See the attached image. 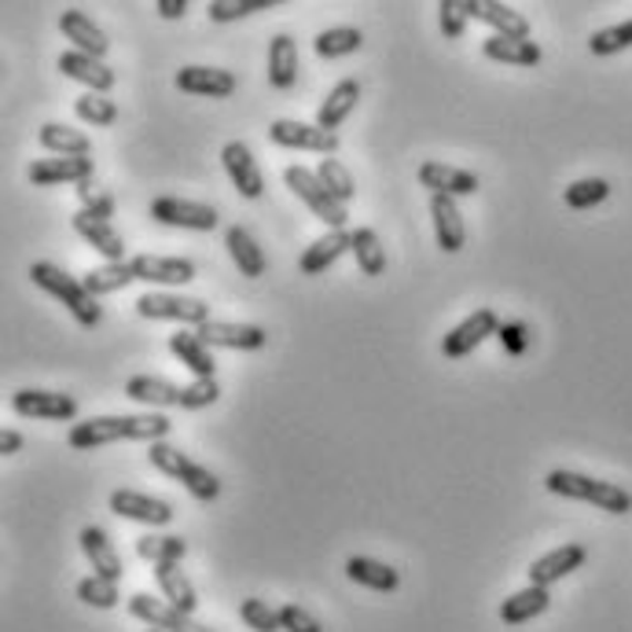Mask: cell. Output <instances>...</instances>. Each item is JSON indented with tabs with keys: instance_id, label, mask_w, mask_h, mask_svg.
<instances>
[{
	"instance_id": "1",
	"label": "cell",
	"mask_w": 632,
	"mask_h": 632,
	"mask_svg": "<svg viewBox=\"0 0 632 632\" xmlns=\"http://www.w3.org/2000/svg\"><path fill=\"white\" fill-rule=\"evenodd\" d=\"M169 431H174V423L163 412H133V416H92L74 423L66 442H71V449L92 453L114 442H166Z\"/></svg>"
},
{
	"instance_id": "2",
	"label": "cell",
	"mask_w": 632,
	"mask_h": 632,
	"mask_svg": "<svg viewBox=\"0 0 632 632\" xmlns=\"http://www.w3.org/2000/svg\"><path fill=\"white\" fill-rule=\"evenodd\" d=\"M30 280L38 283L44 294H52L55 302H63L66 313H71L82 328H96L103 320V305L85 291V283L77 280V276L66 272V269L52 266V261H33Z\"/></svg>"
},
{
	"instance_id": "3",
	"label": "cell",
	"mask_w": 632,
	"mask_h": 632,
	"mask_svg": "<svg viewBox=\"0 0 632 632\" xmlns=\"http://www.w3.org/2000/svg\"><path fill=\"white\" fill-rule=\"evenodd\" d=\"M545 486H548V493H556V497L595 504L600 511H611V515H629V511H632L629 489L614 486V481L589 478V475H581V470H562V467H556V470H548Z\"/></svg>"
},
{
	"instance_id": "4",
	"label": "cell",
	"mask_w": 632,
	"mask_h": 632,
	"mask_svg": "<svg viewBox=\"0 0 632 632\" xmlns=\"http://www.w3.org/2000/svg\"><path fill=\"white\" fill-rule=\"evenodd\" d=\"M147 459H152V467L163 470L166 478L180 481V486L188 489L199 504H210V500L221 497V481H217L214 470L203 467V464H195V459L188 453H180L177 445L152 442V445H147Z\"/></svg>"
},
{
	"instance_id": "5",
	"label": "cell",
	"mask_w": 632,
	"mask_h": 632,
	"mask_svg": "<svg viewBox=\"0 0 632 632\" xmlns=\"http://www.w3.org/2000/svg\"><path fill=\"white\" fill-rule=\"evenodd\" d=\"M283 180L287 188H291L298 199H302L309 206V214L317 217V221L328 225V232H342L350 221V210L342 206L335 195H331L324 184H320L317 169H305V166H287L283 169Z\"/></svg>"
},
{
	"instance_id": "6",
	"label": "cell",
	"mask_w": 632,
	"mask_h": 632,
	"mask_svg": "<svg viewBox=\"0 0 632 632\" xmlns=\"http://www.w3.org/2000/svg\"><path fill=\"white\" fill-rule=\"evenodd\" d=\"M136 313L144 320H177V324L203 328L210 320V305L203 298H184L174 291H147L136 298Z\"/></svg>"
},
{
	"instance_id": "7",
	"label": "cell",
	"mask_w": 632,
	"mask_h": 632,
	"mask_svg": "<svg viewBox=\"0 0 632 632\" xmlns=\"http://www.w3.org/2000/svg\"><path fill=\"white\" fill-rule=\"evenodd\" d=\"M269 141L276 147H291V152H313L331 158L339 152V133H324L317 122H294V118H276L269 125Z\"/></svg>"
},
{
	"instance_id": "8",
	"label": "cell",
	"mask_w": 632,
	"mask_h": 632,
	"mask_svg": "<svg viewBox=\"0 0 632 632\" xmlns=\"http://www.w3.org/2000/svg\"><path fill=\"white\" fill-rule=\"evenodd\" d=\"M152 221L169 225V228H188V232H214L221 225L214 206L206 203H191V199H177V195H158L152 203Z\"/></svg>"
},
{
	"instance_id": "9",
	"label": "cell",
	"mask_w": 632,
	"mask_h": 632,
	"mask_svg": "<svg viewBox=\"0 0 632 632\" xmlns=\"http://www.w3.org/2000/svg\"><path fill=\"white\" fill-rule=\"evenodd\" d=\"M497 331H500L497 309H489V305L475 309V313H470L467 320H459V324L449 331V335L442 339L445 361H459V358H467V353H475L481 342H486L489 335H497Z\"/></svg>"
},
{
	"instance_id": "10",
	"label": "cell",
	"mask_w": 632,
	"mask_h": 632,
	"mask_svg": "<svg viewBox=\"0 0 632 632\" xmlns=\"http://www.w3.org/2000/svg\"><path fill=\"white\" fill-rule=\"evenodd\" d=\"M11 412L22 419L71 423L77 416V401L71 394H55V390H19L11 394Z\"/></svg>"
},
{
	"instance_id": "11",
	"label": "cell",
	"mask_w": 632,
	"mask_h": 632,
	"mask_svg": "<svg viewBox=\"0 0 632 632\" xmlns=\"http://www.w3.org/2000/svg\"><path fill=\"white\" fill-rule=\"evenodd\" d=\"M129 614L147 622V629H163V632H214L210 625L195 622L191 614L177 611L174 603L166 600H152L147 592H136L129 595Z\"/></svg>"
},
{
	"instance_id": "12",
	"label": "cell",
	"mask_w": 632,
	"mask_h": 632,
	"mask_svg": "<svg viewBox=\"0 0 632 632\" xmlns=\"http://www.w3.org/2000/svg\"><path fill=\"white\" fill-rule=\"evenodd\" d=\"M206 346L217 350H266L269 331L258 324H232V320H206L203 328H195Z\"/></svg>"
},
{
	"instance_id": "13",
	"label": "cell",
	"mask_w": 632,
	"mask_h": 632,
	"mask_svg": "<svg viewBox=\"0 0 632 632\" xmlns=\"http://www.w3.org/2000/svg\"><path fill=\"white\" fill-rule=\"evenodd\" d=\"M221 163H225L228 180L236 184V191L244 195V199H261V195H266V177H261L258 158L244 141H228L221 147Z\"/></svg>"
},
{
	"instance_id": "14",
	"label": "cell",
	"mask_w": 632,
	"mask_h": 632,
	"mask_svg": "<svg viewBox=\"0 0 632 632\" xmlns=\"http://www.w3.org/2000/svg\"><path fill=\"white\" fill-rule=\"evenodd\" d=\"M111 511L118 519L144 522V526H169L174 522V508L158 497H147L141 489H114L111 493Z\"/></svg>"
},
{
	"instance_id": "15",
	"label": "cell",
	"mask_w": 632,
	"mask_h": 632,
	"mask_svg": "<svg viewBox=\"0 0 632 632\" xmlns=\"http://www.w3.org/2000/svg\"><path fill=\"white\" fill-rule=\"evenodd\" d=\"M133 276L141 283H155V287H184L195 280V261L191 258H163V255H136L133 261Z\"/></svg>"
},
{
	"instance_id": "16",
	"label": "cell",
	"mask_w": 632,
	"mask_h": 632,
	"mask_svg": "<svg viewBox=\"0 0 632 632\" xmlns=\"http://www.w3.org/2000/svg\"><path fill=\"white\" fill-rule=\"evenodd\" d=\"M419 184L427 188L431 195H449V199H464V195H475L481 188L478 174H470V169H459V166H445V163H427L419 166Z\"/></svg>"
},
{
	"instance_id": "17",
	"label": "cell",
	"mask_w": 632,
	"mask_h": 632,
	"mask_svg": "<svg viewBox=\"0 0 632 632\" xmlns=\"http://www.w3.org/2000/svg\"><path fill=\"white\" fill-rule=\"evenodd\" d=\"M584 559H589V548L584 545H562V548L545 551L541 559H533V567L526 573H530V584H537V589H551L556 581L570 578L573 570H581Z\"/></svg>"
},
{
	"instance_id": "18",
	"label": "cell",
	"mask_w": 632,
	"mask_h": 632,
	"mask_svg": "<svg viewBox=\"0 0 632 632\" xmlns=\"http://www.w3.org/2000/svg\"><path fill=\"white\" fill-rule=\"evenodd\" d=\"M177 89L188 92V96L228 100L239 82L232 71H221V66H184V71H177Z\"/></svg>"
},
{
	"instance_id": "19",
	"label": "cell",
	"mask_w": 632,
	"mask_h": 632,
	"mask_svg": "<svg viewBox=\"0 0 632 632\" xmlns=\"http://www.w3.org/2000/svg\"><path fill=\"white\" fill-rule=\"evenodd\" d=\"M431 221H434V239L445 255H459L467 244V228H464V214H459L456 199L449 195H431Z\"/></svg>"
},
{
	"instance_id": "20",
	"label": "cell",
	"mask_w": 632,
	"mask_h": 632,
	"mask_svg": "<svg viewBox=\"0 0 632 632\" xmlns=\"http://www.w3.org/2000/svg\"><path fill=\"white\" fill-rule=\"evenodd\" d=\"M467 11H470V19H478L497 30V38L530 41V22H526L511 4H500V0H467Z\"/></svg>"
},
{
	"instance_id": "21",
	"label": "cell",
	"mask_w": 632,
	"mask_h": 632,
	"mask_svg": "<svg viewBox=\"0 0 632 632\" xmlns=\"http://www.w3.org/2000/svg\"><path fill=\"white\" fill-rule=\"evenodd\" d=\"M55 66H60V71L71 77V82H82L89 92H103V96H107V92L114 89V82H118L107 63H103V60H92V55L77 52V49L63 52L60 60H55Z\"/></svg>"
},
{
	"instance_id": "22",
	"label": "cell",
	"mask_w": 632,
	"mask_h": 632,
	"mask_svg": "<svg viewBox=\"0 0 632 632\" xmlns=\"http://www.w3.org/2000/svg\"><path fill=\"white\" fill-rule=\"evenodd\" d=\"M225 247H228V258H232V266L239 269V276H247V280H261V276H266V269H269L266 250L258 247V239L250 236L244 225L228 228Z\"/></svg>"
},
{
	"instance_id": "23",
	"label": "cell",
	"mask_w": 632,
	"mask_h": 632,
	"mask_svg": "<svg viewBox=\"0 0 632 632\" xmlns=\"http://www.w3.org/2000/svg\"><path fill=\"white\" fill-rule=\"evenodd\" d=\"M60 30H63V38L66 41H74V49L77 52H85V55H92V60H103V55L111 52V41H107V33H103L96 22H92L85 11H77V8H71V11H63L60 15Z\"/></svg>"
},
{
	"instance_id": "24",
	"label": "cell",
	"mask_w": 632,
	"mask_h": 632,
	"mask_svg": "<svg viewBox=\"0 0 632 632\" xmlns=\"http://www.w3.org/2000/svg\"><path fill=\"white\" fill-rule=\"evenodd\" d=\"M350 247H353V232H346V228H342V232H324L302 250V258H298V272H302V276L328 272Z\"/></svg>"
},
{
	"instance_id": "25",
	"label": "cell",
	"mask_w": 632,
	"mask_h": 632,
	"mask_svg": "<svg viewBox=\"0 0 632 632\" xmlns=\"http://www.w3.org/2000/svg\"><path fill=\"white\" fill-rule=\"evenodd\" d=\"M30 184L52 188V184H85L92 180V158H38L30 166Z\"/></svg>"
},
{
	"instance_id": "26",
	"label": "cell",
	"mask_w": 632,
	"mask_h": 632,
	"mask_svg": "<svg viewBox=\"0 0 632 632\" xmlns=\"http://www.w3.org/2000/svg\"><path fill=\"white\" fill-rule=\"evenodd\" d=\"M358 103H361V82H358V77H342V82L324 96V103H320L317 125L324 133H335L339 125L346 122L353 111H358Z\"/></svg>"
},
{
	"instance_id": "27",
	"label": "cell",
	"mask_w": 632,
	"mask_h": 632,
	"mask_svg": "<svg viewBox=\"0 0 632 632\" xmlns=\"http://www.w3.org/2000/svg\"><path fill=\"white\" fill-rule=\"evenodd\" d=\"M77 541H82V551H85V559L92 562V573H100V578H107V581H122V556L114 551L111 545V537L100 530V526H85L82 533H77Z\"/></svg>"
},
{
	"instance_id": "28",
	"label": "cell",
	"mask_w": 632,
	"mask_h": 632,
	"mask_svg": "<svg viewBox=\"0 0 632 632\" xmlns=\"http://www.w3.org/2000/svg\"><path fill=\"white\" fill-rule=\"evenodd\" d=\"M71 225H74V232L96 250V255H103L107 261H125V239L111 221H92V217H85L82 210H77Z\"/></svg>"
},
{
	"instance_id": "29",
	"label": "cell",
	"mask_w": 632,
	"mask_h": 632,
	"mask_svg": "<svg viewBox=\"0 0 632 632\" xmlns=\"http://www.w3.org/2000/svg\"><path fill=\"white\" fill-rule=\"evenodd\" d=\"M180 394L184 386H174L169 379H158V375H133L129 383H125V397L147 408H180Z\"/></svg>"
},
{
	"instance_id": "30",
	"label": "cell",
	"mask_w": 632,
	"mask_h": 632,
	"mask_svg": "<svg viewBox=\"0 0 632 632\" xmlns=\"http://www.w3.org/2000/svg\"><path fill=\"white\" fill-rule=\"evenodd\" d=\"M169 353H174L195 379H214V372H217L214 350L206 346L195 331H177V335H169Z\"/></svg>"
},
{
	"instance_id": "31",
	"label": "cell",
	"mask_w": 632,
	"mask_h": 632,
	"mask_svg": "<svg viewBox=\"0 0 632 632\" xmlns=\"http://www.w3.org/2000/svg\"><path fill=\"white\" fill-rule=\"evenodd\" d=\"M155 581H158V592L166 595V603H174L184 614H195L199 592H195V584L188 581V573L180 570V562H163V567H155Z\"/></svg>"
},
{
	"instance_id": "32",
	"label": "cell",
	"mask_w": 632,
	"mask_h": 632,
	"mask_svg": "<svg viewBox=\"0 0 632 632\" xmlns=\"http://www.w3.org/2000/svg\"><path fill=\"white\" fill-rule=\"evenodd\" d=\"M298 44L287 38V33H276V38L269 41V85L272 89H294L298 82Z\"/></svg>"
},
{
	"instance_id": "33",
	"label": "cell",
	"mask_w": 632,
	"mask_h": 632,
	"mask_svg": "<svg viewBox=\"0 0 632 632\" xmlns=\"http://www.w3.org/2000/svg\"><path fill=\"white\" fill-rule=\"evenodd\" d=\"M346 578L353 584H364V589H372V592H397V584H401V573L394 567H386V562H379V559H367V556H353L346 559Z\"/></svg>"
},
{
	"instance_id": "34",
	"label": "cell",
	"mask_w": 632,
	"mask_h": 632,
	"mask_svg": "<svg viewBox=\"0 0 632 632\" xmlns=\"http://www.w3.org/2000/svg\"><path fill=\"white\" fill-rule=\"evenodd\" d=\"M548 603H551L548 589L530 584V589L515 592L500 603V622L504 625H526V622H533V618H541L548 611Z\"/></svg>"
},
{
	"instance_id": "35",
	"label": "cell",
	"mask_w": 632,
	"mask_h": 632,
	"mask_svg": "<svg viewBox=\"0 0 632 632\" xmlns=\"http://www.w3.org/2000/svg\"><path fill=\"white\" fill-rule=\"evenodd\" d=\"M481 52H486V60L493 63H511V66H537L545 60L537 41H511V38H497V33L481 44Z\"/></svg>"
},
{
	"instance_id": "36",
	"label": "cell",
	"mask_w": 632,
	"mask_h": 632,
	"mask_svg": "<svg viewBox=\"0 0 632 632\" xmlns=\"http://www.w3.org/2000/svg\"><path fill=\"white\" fill-rule=\"evenodd\" d=\"M38 141H41L44 152H55L63 158H89V152H92L85 133H77V129H71V125H60V122H44Z\"/></svg>"
},
{
	"instance_id": "37",
	"label": "cell",
	"mask_w": 632,
	"mask_h": 632,
	"mask_svg": "<svg viewBox=\"0 0 632 632\" xmlns=\"http://www.w3.org/2000/svg\"><path fill=\"white\" fill-rule=\"evenodd\" d=\"M85 291L92 298H100V294H114V291H125L129 283H136V276H133V266L129 261H103L100 269H92L85 272Z\"/></svg>"
},
{
	"instance_id": "38",
	"label": "cell",
	"mask_w": 632,
	"mask_h": 632,
	"mask_svg": "<svg viewBox=\"0 0 632 632\" xmlns=\"http://www.w3.org/2000/svg\"><path fill=\"white\" fill-rule=\"evenodd\" d=\"M361 44H364V33L358 27H331L317 33L313 49L320 60H342V55L361 52Z\"/></svg>"
},
{
	"instance_id": "39",
	"label": "cell",
	"mask_w": 632,
	"mask_h": 632,
	"mask_svg": "<svg viewBox=\"0 0 632 632\" xmlns=\"http://www.w3.org/2000/svg\"><path fill=\"white\" fill-rule=\"evenodd\" d=\"M350 255L358 258V269L364 276H383L386 272V247L379 244L375 228H358V232H353Z\"/></svg>"
},
{
	"instance_id": "40",
	"label": "cell",
	"mask_w": 632,
	"mask_h": 632,
	"mask_svg": "<svg viewBox=\"0 0 632 632\" xmlns=\"http://www.w3.org/2000/svg\"><path fill=\"white\" fill-rule=\"evenodd\" d=\"M136 556L144 562H152V567H163V562H180L188 556V541L184 537H155L147 533L136 541Z\"/></svg>"
},
{
	"instance_id": "41",
	"label": "cell",
	"mask_w": 632,
	"mask_h": 632,
	"mask_svg": "<svg viewBox=\"0 0 632 632\" xmlns=\"http://www.w3.org/2000/svg\"><path fill=\"white\" fill-rule=\"evenodd\" d=\"M74 114L85 125H96V129H107V125L118 122V103L103 92H85V96L74 100Z\"/></svg>"
},
{
	"instance_id": "42",
	"label": "cell",
	"mask_w": 632,
	"mask_h": 632,
	"mask_svg": "<svg viewBox=\"0 0 632 632\" xmlns=\"http://www.w3.org/2000/svg\"><path fill=\"white\" fill-rule=\"evenodd\" d=\"M77 600L85 607H96V611H111V607L122 603V592H118V581H107L100 573H89L85 581H77Z\"/></svg>"
},
{
	"instance_id": "43",
	"label": "cell",
	"mask_w": 632,
	"mask_h": 632,
	"mask_svg": "<svg viewBox=\"0 0 632 632\" xmlns=\"http://www.w3.org/2000/svg\"><path fill=\"white\" fill-rule=\"evenodd\" d=\"M317 177H320V184H324V188H328L331 195H335V199H339L342 206H350V199H353V195H358V184H353V174L339 163V158H320Z\"/></svg>"
},
{
	"instance_id": "44",
	"label": "cell",
	"mask_w": 632,
	"mask_h": 632,
	"mask_svg": "<svg viewBox=\"0 0 632 632\" xmlns=\"http://www.w3.org/2000/svg\"><path fill=\"white\" fill-rule=\"evenodd\" d=\"M607 195H611V184L603 177H584V180H573L567 191H562V203L570 206V210H592V206H600Z\"/></svg>"
},
{
	"instance_id": "45",
	"label": "cell",
	"mask_w": 632,
	"mask_h": 632,
	"mask_svg": "<svg viewBox=\"0 0 632 632\" xmlns=\"http://www.w3.org/2000/svg\"><path fill=\"white\" fill-rule=\"evenodd\" d=\"M239 618H244L247 629H255V632H283L280 607H269L266 600H255V595L239 603Z\"/></svg>"
},
{
	"instance_id": "46",
	"label": "cell",
	"mask_w": 632,
	"mask_h": 632,
	"mask_svg": "<svg viewBox=\"0 0 632 632\" xmlns=\"http://www.w3.org/2000/svg\"><path fill=\"white\" fill-rule=\"evenodd\" d=\"M276 0H210L206 4V15L214 22H236V19H247L255 11H269Z\"/></svg>"
},
{
	"instance_id": "47",
	"label": "cell",
	"mask_w": 632,
	"mask_h": 632,
	"mask_svg": "<svg viewBox=\"0 0 632 632\" xmlns=\"http://www.w3.org/2000/svg\"><path fill=\"white\" fill-rule=\"evenodd\" d=\"M625 49H632V19L592 33V41H589L592 55H614V52H625Z\"/></svg>"
},
{
	"instance_id": "48",
	"label": "cell",
	"mask_w": 632,
	"mask_h": 632,
	"mask_svg": "<svg viewBox=\"0 0 632 632\" xmlns=\"http://www.w3.org/2000/svg\"><path fill=\"white\" fill-rule=\"evenodd\" d=\"M217 397H221V386H217V379H191V383L184 386V394H180V408H188V412L210 408Z\"/></svg>"
},
{
	"instance_id": "49",
	"label": "cell",
	"mask_w": 632,
	"mask_h": 632,
	"mask_svg": "<svg viewBox=\"0 0 632 632\" xmlns=\"http://www.w3.org/2000/svg\"><path fill=\"white\" fill-rule=\"evenodd\" d=\"M467 19H470L467 0H442V4H438V22H442V33H445V38H449V41H459V38H464Z\"/></svg>"
},
{
	"instance_id": "50",
	"label": "cell",
	"mask_w": 632,
	"mask_h": 632,
	"mask_svg": "<svg viewBox=\"0 0 632 632\" xmlns=\"http://www.w3.org/2000/svg\"><path fill=\"white\" fill-rule=\"evenodd\" d=\"M280 625H283V632H324V625H320L317 618L298 603L280 607Z\"/></svg>"
},
{
	"instance_id": "51",
	"label": "cell",
	"mask_w": 632,
	"mask_h": 632,
	"mask_svg": "<svg viewBox=\"0 0 632 632\" xmlns=\"http://www.w3.org/2000/svg\"><path fill=\"white\" fill-rule=\"evenodd\" d=\"M497 339H500V346H504V350L515 353V358H519V353H526V346H530V335H526V324H519V320H515V324H500Z\"/></svg>"
},
{
	"instance_id": "52",
	"label": "cell",
	"mask_w": 632,
	"mask_h": 632,
	"mask_svg": "<svg viewBox=\"0 0 632 632\" xmlns=\"http://www.w3.org/2000/svg\"><path fill=\"white\" fill-rule=\"evenodd\" d=\"M82 214L92 217V221H111V217H114V195H96V199H92Z\"/></svg>"
},
{
	"instance_id": "53",
	"label": "cell",
	"mask_w": 632,
	"mask_h": 632,
	"mask_svg": "<svg viewBox=\"0 0 632 632\" xmlns=\"http://www.w3.org/2000/svg\"><path fill=\"white\" fill-rule=\"evenodd\" d=\"M155 11L163 19H184V15H188V0H158Z\"/></svg>"
},
{
	"instance_id": "54",
	"label": "cell",
	"mask_w": 632,
	"mask_h": 632,
	"mask_svg": "<svg viewBox=\"0 0 632 632\" xmlns=\"http://www.w3.org/2000/svg\"><path fill=\"white\" fill-rule=\"evenodd\" d=\"M22 449V434L19 431H0V456H15Z\"/></svg>"
},
{
	"instance_id": "55",
	"label": "cell",
	"mask_w": 632,
	"mask_h": 632,
	"mask_svg": "<svg viewBox=\"0 0 632 632\" xmlns=\"http://www.w3.org/2000/svg\"><path fill=\"white\" fill-rule=\"evenodd\" d=\"M147 632H163V629H147Z\"/></svg>"
}]
</instances>
